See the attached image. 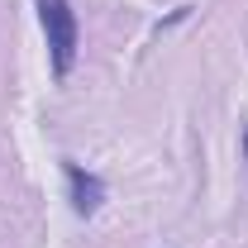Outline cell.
<instances>
[{
  "label": "cell",
  "instance_id": "3957f363",
  "mask_svg": "<svg viewBox=\"0 0 248 248\" xmlns=\"http://www.w3.org/2000/svg\"><path fill=\"white\" fill-rule=\"evenodd\" d=\"M244 162H248V129H244Z\"/></svg>",
  "mask_w": 248,
  "mask_h": 248
},
{
  "label": "cell",
  "instance_id": "6da1fadb",
  "mask_svg": "<svg viewBox=\"0 0 248 248\" xmlns=\"http://www.w3.org/2000/svg\"><path fill=\"white\" fill-rule=\"evenodd\" d=\"M38 5V24L48 38V58H53V77H67L77 48H81V24H77V10L72 0H33Z\"/></svg>",
  "mask_w": 248,
  "mask_h": 248
},
{
  "label": "cell",
  "instance_id": "7a4b0ae2",
  "mask_svg": "<svg viewBox=\"0 0 248 248\" xmlns=\"http://www.w3.org/2000/svg\"><path fill=\"white\" fill-rule=\"evenodd\" d=\"M67 191H72V210L81 219H91L100 210V201H105V182L86 167H77V162H67Z\"/></svg>",
  "mask_w": 248,
  "mask_h": 248
}]
</instances>
